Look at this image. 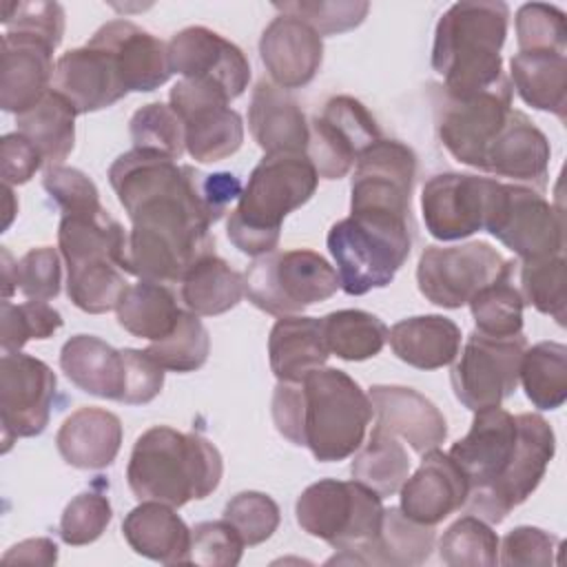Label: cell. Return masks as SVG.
<instances>
[{
    "mask_svg": "<svg viewBox=\"0 0 567 567\" xmlns=\"http://www.w3.org/2000/svg\"><path fill=\"white\" fill-rule=\"evenodd\" d=\"M109 182L131 219L124 270L146 281L171 284L202 257L213 255L210 226L219 219L204 175L155 151L131 148L109 168Z\"/></svg>",
    "mask_w": 567,
    "mask_h": 567,
    "instance_id": "6da1fadb",
    "label": "cell"
},
{
    "mask_svg": "<svg viewBox=\"0 0 567 567\" xmlns=\"http://www.w3.org/2000/svg\"><path fill=\"white\" fill-rule=\"evenodd\" d=\"M509 7L501 0H463L436 22L432 69L443 75L447 97H470L503 82L501 47L507 35Z\"/></svg>",
    "mask_w": 567,
    "mask_h": 567,
    "instance_id": "7a4b0ae2",
    "label": "cell"
},
{
    "mask_svg": "<svg viewBox=\"0 0 567 567\" xmlns=\"http://www.w3.org/2000/svg\"><path fill=\"white\" fill-rule=\"evenodd\" d=\"M221 474V454L208 439L168 425L140 434L126 467L128 487L140 501L171 507L206 498L217 489Z\"/></svg>",
    "mask_w": 567,
    "mask_h": 567,
    "instance_id": "3957f363",
    "label": "cell"
},
{
    "mask_svg": "<svg viewBox=\"0 0 567 567\" xmlns=\"http://www.w3.org/2000/svg\"><path fill=\"white\" fill-rule=\"evenodd\" d=\"M319 173L306 153H270L252 168L226 221L235 248L250 257L277 248L284 219L317 190Z\"/></svg>",
    "mask_w": 567,
    "mask_h": 567,
    "instance_id": "277c9868",
    "label": "cell"
},
{
    "mask_svg": "<svg viewBox=\"0 0 567 567\" xmlns=\"http://www.w3.org/2000/svg\"><path fill=\"white\" fill-rule=\"evenodd\" d=\"M301 445L321 463L352 456L372 421L370 396L337 368H319L301 381Z\"/></svg>",
    "mask_w": 567,
    "mask_h": 567,
    "instance_id": "5b68a950",
    "label": "cell"
},
{
    "mask_svg": "<svg viewBox=\"0 0 567 567\" xmlns=\"http://www.w3.org/2000/svg\"><path fill=\"white\" fill-rule=\"evenodd\" d=\"M328 250L337 264L343 292L365 295L385 288L412 250V221L350 213L328 230Z\"/></svg>",
    "mask_w": 567,
    "mask_h": 567,
    "instance_id": "8992f818",
    "label": "cell"
},
{
    "mask_svg": "<svg viewBox=\"0 0 567 567\" xmlns=\"http://www.w3.org/2000/svg\"><path fill=\"white\" fill-rule=\"evenodd\" d=\"M383 509L381 496L354 478H321L308 485L295 505L297 523L306 534L350 551L359 565H363L361 554L381 532Z\"/></svg>",
    "mask_w": 567,
    "mask_h": 567,
    "instance_id": "52a82bcc",
    "label": "cell"
},
{
    "mask_svg": "<svg viewBox=\"0 0 567 567\" xmlns=\"http://www.w3.org/2000/svg\"><path fill=\"white\" fill-rule=\"evenodd\" d=\"M244 279L248 301L275 317L297 315L341 288L337 270L319 252L306 248L255 257Z\"/></svg>",
    "mask_w": 567,
    "mask_h": 567,
    "instance_id": "ba28073f",
    "label": "cell"
},
{
    "mask_svg": "<svg viewBox=\"0 0 567 567\" xmlns=\"http://www.w3.org/2000/svg\"><path fill=\"white\" fill-rule=\"evenodd\" d=\"M525 348L527 339L523 332L489 337L474 330L458 361L452 365L450 379L454 396L472 412L501 405L518 385Z\"/></svg>",
    "mask_w": 567,
    "mask_h": 567,
    "instance_id": "9c48e42d",
    "label": "cell"
},
{
    "mask_svg": "<svg viewBox=\"0 0 567 567\" xmlns=\"http://www.w3.org/2000/svg\"><path fill=\"white\" fill-rule=\"evenodd\" d=\"M503 182L467 173H439L421 193L425 228L441 241L470 237L487 230L494 217Z\"/></svg>",
    "mask_w": 567,
    "mask_h": 567,
    "instance_id": "30bf717a",
    "label": "cell"
},
{
    "mask_svg": "<svg viewBox=\"0 0 567 567\" xmlns=\"http://www.w3.org/2000/svg\"><path fill=\"white\" fill-rule=\"evenodd\" d=\"M509 113V78L487 91L461 100L447 97L441 91V100L436 102V133L456 162L483 171L485 153L505 126Z\"/></svg>",
    "mask_w": 567,
    "mask_h": 567,
    "instance_id": "8fae6325",
    "label": "cell"
},
{
    "mask_svg": "<svg viewBox=\"0 0 567 567\" xmlns=\"http://www.w3.org/2000/svg\"><path fill=\"white\" fill-rule=\"evenodd\" d=\"M171 109L182 120L186 153L202 164L230 157L244 142L241 115L224 93L199 80H179L171 89Z\"/></svg>",
    "mask_w": 567,
    "mask_h": 567,
    "instance_id": "7c38bea8",
    "label": "cell"
},
{
    "mask_svg": "<svg viewBox=\"0 0 567 567\" xmlns=\"http://www.w3.org/2000/svg\"><path fill=\"white\" fill-rule=\"evenodd\" d=\"M503 266L505 259L487 241L427 246L419 257L416 284L427 301L454 310L492 284Z\"/></svg>",
    "mask_w": 567,
    "mask_h": 567,
    "instance_id": "4fadbf2b",
    "label": "cell"
},
{
    "mask_svg": "<svg viewBox=\"0 0 567 567\" xmlns=\"http://www.w3.org/2000/svg\"><path fill=\"white\" fill-rule=\"evenodd\" d=\"M416 179V155L399 140H379L365 148L350 186V213L388 215L412 221V188Z\"/></svg>",
    "mask_w": 567,
    "mask_h": 567,
    "instance_id": "5bb4252c",
    "label": "cell"
},
{
    "mask_svg": "<svg viewBox=\"0 0 567 567\" xmlns=\"http://www.w3.org/2000/svg\"><path fill=\"white\" fill-rule=\"evenodd\" d=\"M516 423L518 447L505 476L492 489L470 496L465 503L470 514L483 518L485 523H501L514 507L525 503L540 485L556 452L554 430L540 414H516Z\"/></svg>",
    "mask_w": 567,
    "mask_h": 567,
    "instance_id": "9a60e30c",
    "label": "cell"
},
{
    "mask_svg": "<svg viewBox=\"0 0 567 567\" xmlns=\"http://www.w3.org/2000/svg\"><path fill=\"white\" fill-rule=\"evenodd\" d=\"M381 140V128L372 113L350 95H334L310 122L306 155L319 177L341 179L357 164L359 155Z\"/></svg>",
    "mask_w": 567,
    "mask_h": 567,
    "instance_id": "2e32d148",
    "label": "cell"
},
{
    "mask_svg": "<svg viewBox=\"0 0 567 567\" xmlns=\"http://www.w3.org/2000/svg\"><path fill=\"white\" fill-rule=\"evenodd\" d=\"M55 372L40 359L4 352L0 359V421L4 452L13 439L38 436L49 425L55 399Z\"/></svg>",
    "mask_w": 567,
    "mask_h": 567,
    "instance_id": "e0dca14e",
    "label": "cell"
},
{
    "mask_svg": "<svg viewBox=\"0 0 567 567\" xmlns=\"http://www.w3.org/2000/svg\"><path fill=\"white\" fill-rule=\"evenodd\" d=\"M487 233L520 261L563 255V213L529 186L503 184Z\"/></svg>",
    "mask_w": 567,
    "mask_h": 567,
    "instance_id": "ac0fdd59",
    "label": "cell"
},
{
    "mask_svg": "<svg viewBox=\"0 0 567 567\" xmlns=\"http://www.w3.org/2000/svg\"><path fill=\"white\" fill-rule=\"evenodd\" d=\"M173 73L210 84L226 100L239 97L250 82V64L244 51L206 27H186L168 40Z\"/></svg>",
    "mask_w": 567,
    "mask_h": 567,
    "instance_id": "d6986e66",
    "label": "cell"
},
{
    "mask_svg": "<svg viewBox=\"0 0 567 567\" xmlns=\"http://www.w3.org/2000/svg\"><path fill=\"white\" fill-rule=\"evenodd\" d=\"M518 447L516 416L496 408L474 412L470 432L450 447V458L470 483V496L492 489L512 465ZM467 496V498H470Z\"/></svg>",
    "mask_w": 567,
    "mask_h": 567,
    "instance_id": "ffe728a7",
    "label": "cell"
},
{
    "mask_svg": "<svg viewBox=\"0 0 567 567\" xmlns=\"http://www.w3.org/2000/svg\"><path fill=\"white\" fill-rule=\"evenodd\" d=\"M53 51L42 38L4 31L0 44V106L9 113H24L35 106L53 86Z\"/></svg>",
    "mask_w": 567,
    "mask_h": 567,
    "instance_id": "44dd1931",
    "label": "cell"
},
{
    "mask_svg": "<svg viewBox=\"0 0 567 567\" xmlns=\"http://www.w3.org/2000/svg\"><path fill=\"white\" fill-rule=\"evenodd\" d=\"M51 89L66 97L78 115L106 109L128 93L113 55L93 42L58 58Z\"/></svg>",
    "mask_w": 567,
    "mask_h": 567,
    "instance_id": "7402d4cb",
    "label": "cell"
},
{
    "mask_svg": "<svg viewBox=\"0 0 567 567\" xmlns=\"http://www.w3.org/2000/svg\"><path fill=\"white\" fill-rule=\"evenodd\" d=\"M89 42L106 49L113 55L117 73L128 93L155 91L168 82L173 73L168 44L131 20H109L91 35Z\"/></svg>",
    "mask_w": 567,
    "mask_h": 567,
    "instance_id": "603a6c76",
    "label": "cell"
},
{
    "mask_svg": "<svg viewBox=\"0 0 567 567\" xmlns=\"http://www.w3.org/2000/svg\"><path fill=\"white\" fill-rule=\"evenodd\" d=\"M259 55L279 89H299L317 75L323 40L308 22L279 13L261 33Z\"/></svg>",
    "mask_w": 567,
    "mask_h": 567,
    "instance_id": "cb8c5ba5",
    "label": "cell"
},
{
    "mask_svg": "<svg viewBox=\"0 0 567 567\" xmlns=\"http://www.w3.org/2000/svg\"><path fill=\"white\" fill-rule=\"evenodd\" d=\"M399 492L403 514L434 527L467 503L470 483L450 454L436 447L423 454L419 470L405 478Z\"/></svg>",
    "mask_w": 567,
    "mask_h": 567,
    "instance_id": "d4e9b609",
    "label": "cell"
},
{
    "mask_svg": "<svg viewBox=\"0 0 567 567\" xmlns=\"http://www.w3.org/2000/svg\"><path fill=\"white\" fill-rule=\"evenodd\" d=\"M377 425L401 436L416 454L436 450L447 439L443 412L421 392L405 385H372L370 392Z\"/></svg>",
    "mask_w": 567,
    "mask_h": 567,
    "instance_id": "484cf974",
    "label": "cell"
},
{
    "mask_svg": "<svg viewBox=\"0 0 567 567\" xmlns=\"http://www.w3.org/2000/svg\"><path fill=\"white\" fill-rule=\"evenodd\" d=\"M549 142L545 133L523 113L512 109L505 126L485 153L483 171L496 177L529 184L534 190H545L549 168Z\"/></svg>",
    "mask_w": 567,
    "mask_h": 567,
    "instance_id": "4316f807",
    "label": "cell"
},
{
    "mask_svg": "<svg viewBox=\"0 0 567 567\" xmlns=\"http://www.w3.org/2000/svg\"><path fill=\"white\" fill-rule=\"evenodd\" d=\"M248 128L257 146L270 153H306L310 126L299 102L277 84L257 82L248 106Z\"/></svg>",
    "mask_w": 567,
    "mask_h": 567,
    "instance_id": "83f0119b",
    "label": "cell"
},
{
    "mask_svg": "<svg viewBox=\"0 0 567 567\" xmlns=\"http://www.w3.org/2000/svg\"><path fill=\"white\" fill-rule=\"evenodd\" d=\"M126 237L128 233L104 206L95 213L62 215L58 226V246L66 270L86 266H120L124 270Z\"/></svg>",
    "mask_w": 567,
    "mask_h": 567,
    "instance_id": "f1b7e54d",
    "label": "cell"
},
{
    "mask_svg": "<svg viewBox=\"0 0 567 567\" xmlns=\"http://www.w3.org/2000/svg\"><path fill=\"white\" fill-rule=\"evenodd\" d=\"M55 445L60 456L78 470L109 467L122 445V421L104 408H80L60 425Z\"/></svg>",
    "mask_w": 567,
    "mask_h": 567,
    "instance_id": "f546056e",
    "label": "cell"
},
{
    "mask_svg": "<svg viewBox=\"0 0 567 567\" xmlns=\"http://www.w3.org/2000/svg\"><path fill=\"white\" fill-rule=\"evenodd\" d=\"M122 534L131 549L164 565L188 563L190 529L177 512L159 501H142L122 523Z\"/></svg>",
    "mask_w": 567,
    "mask_h": 567,
    "instance_id": "4dcf8cb0",
    "label": "cell"
},
{
    "mask_svg": "<svg viewBox=\"0 0 567 567\" xmlns=\"http://www.w3.org/2000/svg\"><path fill=\"white\" fill-rule=\"evenodd\" d=\"M60 368L80 390L122 403L126 385L122 350H115L93 334H75L62 346Z\"/></svg>",
    "mask_w": 567,
    "mask_h": 567,
    "instance_id": "1f68e13d",
    "label": "cell"
},
{
    "mask_svg": "<svg viewBox=\"0 0 567 567\" xmlns=\"http://www.w3.org/2000/svg\"><path fill=\"white\" fill-rule=\"evenodd\" d=\"M270 370L279 381H301L326 365L330 350L323 321L317 317H279L268 337Z\"/></svg>",
    "mask_w": 567,
    "mask_h": 567,
    "instance_id": "d6a6232c",
    "label": "cell"
},
{
    "mask_svg": "<svg viewBox=\"0 0 567 567\" xmlns=\"http://www.w3.org/2000/svg\"><path fill=\"white\" fill-rule=\"evenodd\" d=\"M392 352L419 370L450 365L461 350V328L443 315H421L394 323L388 330Z\"/></svg>",
    "mask_w": 567,
    "mask_h": 567,
    "instance_id": "836d02e7",
    "label": "cell"
},
{
    "mask_svg": "<svg viewBox=\"0 0 567 567\" xmlns=\"http://www.w3.org/2000/svg\"><path fill=\"white\" fill-rule=\"evenodd\" d=\"M512 82L520 100L538 111L565 120L567 58L560 51H518L512 62Z\"/></svg>",
    "mask_w": 567,
    "mask_h": 567,
    "instance_id": "e575fe53",
    "label": "cell"
},
{
    "mask_svg": "<svg viewBox=\"0 0 567 567\" xmlns=\"http://www.w3.org/2000/svg\"><path fill=\"white\" fill-rule=\"evenodd\" d=\"M182 301L199 317H215L235 308L246 295V279L221 257H202L182 279Z\"/></svg>",
    "mask_w": 567,
    "mask_h": 567,
    "instance_id": "d590c367",
    "label": "cell"
},
{
    "mask_svg": "<svg viewBox=\"0 0 567 567\" xmlns=\"http://www.w3.org/2000/svg\"><path fill=\"white\" fill-rule=\"evenodd\" d=\"M75 109L58 91H49L35 106L16 115L18 133H22L49 166H58L69 157L75 144Z\"/></svg>",
    "mask_w": 567,
    "mask_h": 567,
    "instance_id": "8d00e7d4",
    "label": "cell"
},
{
    "mask_svg": "<svg viewBox=\"0 0 567 567\" xmlns=\"http://www.w3.org/2000/svg\"><path fill=\"white\" fill-rule=\"evenodd\" d=\"M115 312L117 323L133 337L159 341L171 334L182 308L164 284L140 279L124 290Z\"/></svg>",
    "mask_w": 567,
    "mask_h": 567,
    "instance_id": "74e56055",
    "label": "cell"
},
{
    "mask_svg": "<svg viewBox=\"0 0 567 567\" xmlns=\"http://www.w3.org/2000/svg\"><path fill=\"white\" fill-rule=\"evenodd\" d=\"M436 534L432 525H423L403 514L401 507L383 509L381 532L370 549L361 554L363 565L414 567L430 558Z\"/></svg>",
    "mask_w": 567,
    "mask_h": 567,
    "instance_id": "f35d334b",
    "label": "cell"
},
{
    "mask_svg": "<svg viewBox=\"0 0 567 567\" xmlns=\"http://www.w3.org/2000/svg\"><path fill=\"white\" fill-rule=\"evenodd\" d=\"M410 472V458L399 439L381 427H372L368 443L354 454L350 474L354 481L377 492L381 498L401 489Z\"/></svg>",
    "mask_w": 567,
    "mask_h": 567,
    "instance_id": "ab89813d",
    "label": "cell"
},
{
    "mask_svg": "<svg viewBox=\"0 0 567 567\" xmlns=\"http://www.w3.org/2000/svg\"><path fill=\"white\" fill-rule=\"evenodd\" d=\"M525 301L516 286V259H505L501 275L470 299L476 330L489 337H512L523 330Z\"/></svg>",
    "mask_w": 567,
    "mask_h": 567,
    "instance_id": "60d3db41",
    "label": "cell"
},
{
    "mask_svg": "<svg viewBox=\"0 0 567 567\" xmlns=\"http://www.w3.org/2000/svg\"><path fill=\"white\" fill-rule=\"evenodd\" d=\"M518 381L538 410H556L567 401V348L540 341L525 348Z\"/></svg>",
    "mask_w": 567,
    "mask_h": 567,
    "instance_id": "b9f144b4",
    "label": "cell"
},
{
    "mask_svg": "<svg viewBox=\"0 0 567 567\" xmlns=\"http://www.w3.org/2000/svg\"><path fill=\"white\" fill-rule=\"evenodd\" d=\"M321 321L328 350L346 361L377 357L388 341L385 323L365 310H334Z\"/></svg>",
    "mask_w": 567,
    "mask_h": 567,
    "instance_id": "7bdbcfd3",
    "label": "cell"
},
{
    "mask_svg": "<svg viewBox=\"0 0 567 567\" xmlns=\"http://www.w3.org/2000/svg\"><path fill=\"white\" fill-rule=\"evenodd\" d=\"M516 286L527 306L565 323V259L563 255L543 259H516Z\"/></svg>",
    "mask_w": 567,
    "mask_h": 567,
    "instance_id": "ee69618b",
    "label": "cell"
},
{
    "mask_svg": "<svg viewBox=\"0 0 567 567\" xmlns=\"http://www.w3.org/2000/svg\"><path fill=\"white\" fill-rule=\"evenodd\" d=\"M498 536L478 516L454 520L439 540V556L450 567H492L498 563Z\"/></svg>",
    "mask_w": 567,
    "mask_h": 567,
    "instance_id": "f6af8a7d",
    "label": "cell"
},
{
    "mask_svg": "<svg viewBox=\"0 0 567 567\" xmlns=\"http://www.w3.org/2000/svg\"><path fill=\"white\" fill-rule=\"evenodd\" d=\"M146 352L164 368L173 372L199 370L210 352V337L199 315L182 310L175 328L159 341H151Z\"/></svg>",
    "mask_w": 567,
    "mask_h": 567,
    "instance_id": "bcb514c9",
    "label": "cell"
},
{
    "mask_svg": "<svg viewBox=\"0 0 567 567\" xmlns=\"http://www.w3.org/2000/svg\"><path fill=\"white\" fill-rule=\"evenodd\" d=\"M62 328V315L47 301L29 299L24 303L2 301L0 346L4 352H20L31 339H49Z\"/></svg>",
    "mask_w": 567,
    "mask_h": 567,
    "instance_id": "7dc6e473",
    "label": "cell"
},
{
    "mask_svg": "<svg viewBox=\"0 0 567 567\" xmlns=\"http://www.w3.org/2000/svg\"><path fill=\"white\" fill-rule=\"evenodd\" d=\"M133 148L155 151L171 159H179L186 151L184 126L175 111L162 102L137 109L128 122Z\"/></svg>",
    "mask_w": 567,
    "mask_h": 567,
    "instance_id": "c3c4849f",
    "label": "cell"
},
{
    "mask_svg": "<svg viewBox=\"0 0 567 567\" xmlns=\"http://www.w3.org/2000/svg\"><path fill=\"white\" fill-rule=\"evenodd\" d=\"M279 13L295 16L308 22L321 38L350 31L363 22L370 4L363 0H297V2H275Z\"/></svg>",
    "mask_w": 567,
    "mask_h": 567,
    "instance_id": "681fc988",
    "label": "cell"
},
{
    "mask_svg": "<svg viewBox=\"0 0 567 567\" xmlns=\"http://www.w3.org/2000/svg\"><path fill=\"white\" fill-rule=\"evenodd\" d=\"M516 40L520 51L565 53L567 29L565 11L556 4L527 2L516 11Z\"/></svg>",
    "mask_w": 567,
    "mask_h": 567,
    "instance_id": "f907efd6",
    "label": "cell"
},
{
    "mask_svg": "<svg viewBox=\"0 0 567 567\" xmlns=\"http://www.w3.org/2000/svg\"><path fill=\"white\" fill-rule=\"evenodd\" d=\"M224 518L237 529L246 545H259L268 540L281 520L279 505L264 492H239L226 507Z\"/></svg>",
    "mask_w": 567,
    "mask_h": 567,
    "instance_id": "816d5d0a",
    "label": "cell"
},
{
    "mask_svg": "<svg viewBox=\"0 0 567 567\" xmlns=\"http://www.w3.org/2000/svg\"><path fill=\"white\" fill-rule=\"evenodd\" d=\"M113 518L111 503L100 492L78 494L60 516V538L66 545L80 547L97 540Z\"/></svg>",
    "mask_w": 567,
    "mask_h": 567,
    "instance_id": "f5cc1de1",
    "label": "cell"
},
{
    "mask_svg": "<svg viewBox=\"0 0 567 567\" xmlns=\"http://www.w3.org/2000/svg\"><path fill=\"white\" fill-rule=\"evenodd\" d=\"M244 547L246 543L226 518L197 523L190 529L188 563L204 567H233L241 560Z\"/></svg>",
    "mask_w": 567,
    "mask_h": 567,
    "instance_id": "db71d44e",
    "label": "cell"
},
{
    "mask_svg": "<svg viewBox=\"0 0 567 567\" xmlns=\"http://www.w3.org/2000/svg\"><path fill=\"white\" fill-rule=\"evenodd\" d=\"M44 190L60 206L62 215L95 213L102 208L97 186L78 168L71 166H49L42 177Z\"/></svg>",
    "mask_w": 567,
    "mask_h": 567,
    "instance_id": "11a10c76",
    "label": "cell"
},
{
    "mask_svg": "<svg viewBox=\"0 0 567 567\" xmlns=\"http://www.w3.org/2000/svg\"><path fill=\"white\" fill-rule=\"evenodd\" d=\"M0 20L7 31L42 38L51 47H58L64 35V9L58 2H2Z\"/></svg>",
    "mask_w": 567,
    "mask_h": 567,
    "instance_id": "9f6ffc18",
    "label": "cell"
},
{
    "mask_svg": "<svg viewBox=\"0 0 567 567\" xmlns=\"http://www.w3.org/2000/svg\"><path fill=\"white\" fill-rule=\"evenodd\" d=\"M18 290L27 299L35 301H49L60 295L62 284V268H60V255L51 246L31 248L24 252L18 261L16 270Z\"/></svg>",
    "mask_w": 567,
    "mask_h": 567,
    "instance_id": "6f0895ef",
    "label": "cell"
},
{
    "mask_svg": "<svg viewBox=\"0 0 567 567\" xmlns=\"http://www.w3.org/2000/svg\"><path fill=\"white\" fill-rule=\"evenodd\" d=\"M501 565H536L547 567L554 563V551L558 549V538L540 527L520 525L514 527L498 545Z\"/></svg>",
    "mask_w": 567,
    "mask_h": 567,
    "instance_id": "680465c9",
    "label": "cell"
},
{
    "mask_svg": "<svg viewBox=\"0 0 567 567\" xmlns=\"http://www.w3.org/2000/svg\"><path fill=\"white\" fill-rule=\"evenodd\" d=\"M122 357L126 365V385L122 403L142 405L153 401L162 392L164 368L146 350L124 348Z\"/></svg>",
    "mask_w": 567,
    "mask_h": 567,
    "instance_id": "91938a15",
    "label": "cell"
},
{
    "mask_svg": "<svg viewBox=\"0 0 567 567\" xmlns=\"http://www.w3.org/2000/svg\"><path fill=\"white\" fill-rule=\"evenodd\" d=\"M42 164L40 151L22 133H7L0 140V173L4 186L29 182Z\"/></svg>",
    "mask_w": 567,
    "mask_h": 567,
    "instance_id": "94428289",
    "label": "cell"
},
{
    "mask_svg": "<svg viewBox=\"0 0 567 567\" xmlns=\"http://www.w3.org/2000/svg\"><path fill=\"white\" fill-rule=\"evenodd\" d=\"M272 421L281 436L301 445V383L279 381L272 392Z\"/></svg>",
    "mask_w": 567,
    "mask_h": 567,
    "instance_id": "6125c7cd",
    "label": "cell"
},
{
    "mask_svg": "<svg viewBox=\"0 0 567 567\" xmlns=\"http://www.w3.org/2000/svg\"><path fill=\"white\" fill-rule=\"evenodd\" d=\"M58 560V545L51 538H29L4 551L7 565H53Z\"/></svg>",
    "mask_w": 567,
    "mask_h": 567,
    "instance_id": "be15d7a7",
    "label": "cell"
},
{
    "mask_svg": "<svg viewBox=\"0 0 567 567\" xmlns=\"http://www.w3.org/2000/svg\"><path fill=\"white\" fill-rule=\"evenodd\" d=\"M204 195L213 208V213L221 219L226 206L241 195V182L230 173H213L204 175Z\"/></svg>",
    "mask_w": 567,
    "mask_h": 567,
    "instance_id": "e7e4bbea",
    "label": "cell"
},
{
    "mask_svg": "<svg viewBox=\"0 0 567 567\" xmlns=\"http://www.w3.org/2000/svg\"><path fill=\"white\" fill-rule=\"evenodd\" d=\"M0 255H2V264H0L2 266V301H9V297L18 290V281H16L18 261H13L7 248H2Z\"/></svg>",
    "mask_w": 567,
    "mask_h": 567,
    "instance_id": "03108f58",
    "label": "cell"
}]
</instances>
